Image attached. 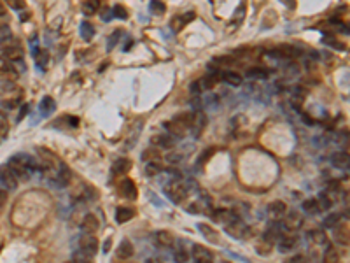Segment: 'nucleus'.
<instances>
[{
    "mask_svg": "<svg viewBox=\"0 0 350 263\" xmlns=\"http://www.w3.org/2000/svg\"><path fill=\"white\" fill-rule=\"evenodd\" d=\"M121 34H123V32H121V30H116V32H114V34H112V35H111V39H109V47H107V49H109V51H111V49H112V47H114V46H116V41L119 39V37H121Z\"/></svg>",
    "mask_w": 350,
    "mask_h": 263,
    "instance_id": "49530a36",
    "label": "nucleus"
},
{
    "mask_svg": "<svg viewBox=\"0 0 350 263\" xmlns=\"http://www.w3.org/2000/svg\"><path fill=\"white\" fill-rule=\"evenodd\" d=\"M133 216H135V211L130 209V207H117V211H116V221H117V223H126V221H130Z\"/></svg>",
    "mask_w": 350,
    "mask_h": 263,
    "instance_id": "393cba45",
    "label": "nucleus"
},
{
    "mask_svg": "<svg viewBox=\"0 0 350 263\" xmlns=\"http://www.w3.org/2000/svg\"><path fill=\"white\" fill-rule=\"evenodd\" d=\"M153 240H154V246L158 249H172L173 246H175V237L172 235L170 232H166V230H161V232H156L154 233V237H153Z\"/></svg>",
    "mask_w": 350,
    "mask_h": 263,
    "instance_id": "6e6552de",
    "label": "nucleus"
},
{
    "mask_svg": "<svg viewBox=\"0 0 350 263\" xmlns=\"http://www.w3.org/2000/svg\"><path fill=\"white\" fill-rule=\"evenodd\" d=\"M0 182H2V186L5 188V191L14 190L16 186H18V179H16V175L12 174V171L7 167V163H5V165H0Z\"/></svg>",
    "mask_w": 350,
    "mask_h": 263,
    "instance_id": "9d476101",
    "label": "nucleus"
},
{
    "mask_svg": "<svg viewBox=\"0 0 350 263\" xmlns=\"http://www.w3.org/2000/svg\"><path fill=\"white\" fill-rule=\"evenodd\" d=\"M119 195L123 198H126V200H135L137 198V195H139V191H137V186H135V182L131 181V179H123V181L119 182Z\"/></svg>",
    "mask_w": 350,
    "mask_h": 263,
    "instance_id": "f8f14e48",
    "label": "nucleus"
},
{
    "mask_svg": "<svg viewBox=\"0 0 350 263\" xmlns=\"http://www.w3.org/2000/svg\"><path fill=\"white\" fill-rule=\"evenodd\" d=\"M112 14H114L116 18H119V20H126L128 18V12L123 5H114V7H112Z\"/></svg>",
    "mask_w": 350,
    "mask_h": 263,
    "instance_id": "79ce46f5",
    "label": "nucleus"
},
{
    "mask_svg": "<svg viewBox=\"0 0 350 263\" xmlns=\"http://www.w3.org/2000/svg\"><path fill=\"white\" fill-rule=\"evenodd\" d=\"M135 255V249H133V244L130 240H123L119 244V248H117V258L121 260H128L130 256Z\"/></svg>",
    "mask_w": 350,
    "mask_h": 263,
    "instance_id": "5701e85b",
    "label": "nucleus"
},
{
    "mask_svg": "<svg viewBox=\"0 0 350 263\" xmlns=\"http://www.w3.org/2000/svg\"><path fill=\"white\" fill-rule=\"evenodd\" d=\"M193 18H194V12H188V14L175 16V18L172 20V23H170V27L173 28V32H179V30H182V27H184L186 23H189Z\"/></svg>",
    "mask_w": 350,
    "mask_h": 263,
    "instance_id": "aec40b11",
    "label": "nucleus"
},
{
    "mask_svg": "<svg viewBox=\"0 0 350 263\" xmlns=\"http://www.w3.org/2000/svg\"><path fill=\"white\" fill-rule=\"evenodd\" d=\"M39 109H40V114H42V116H49L51 112H54V109H56V104H54V100L51 97H44L40 105H39Z\"/></svg>",
    "mask_w": 350,
    "mask_h": 263,
    "instance_id": "a878e982",
    "label": "nucleus"
},
{
    "mask_svg": "<svg viewBox=\"0 0 350 263\" xmlns=\"http://www.w3.org/2000/svg\"><path fill=\"white\" fill-rule=\"evenodd\" d=\"M7 167L12 171V174L16 175V179L27 181L35 171H39V163L34 156L27 155V153H18V155L11 156V160L7 162Z\"/></svg>",
    "mask_w": 350,
    "mask_h": 263,
    "instance_id": "f257e3e1",
    "label": "nucleus"
},
{
    "mask_svg": "<svg viewBox=\"0 0 350 263\" xmlns=\"http://www.w3.org/2000/svg\"><path fill=\"white\" fill-rule=\"evenodd\" d=\"M27 111H28V105H23V109H21V112H19L18 120H23V118L27 116Z\"/></svg>",
    "mask_w": 350,
    "mask_h": 263,
    "instance_id": "603ef678",
    "label": "nucleus"
},
{
    "mask_svg": "<svg viewBox=\"0 0 350 263\" xmlns=\"http://www.w3.org/2000/svg\"><path fill=\"white\" fill-rule=\"evenodd\" d=\"M282 230L287 233H296V230H300L303 226V216H301L298 211H291V213H285V216L282 218L280 221Z\"/></svg>",
    "mask_w": 350,
    "mask_h": 263,
    "instance_id": "39448f33",
    "label": "nucleus"
},
{
    "mask_svg": "<svg viewBox=\"0 0 350 263\" xmlns=\"http://www.w3.org/2000/svg\"><path fill=\"white\" fill-rule=\"evenodd\" d=\"M285 213H287V207H285L284 202L277 200L268 205V218L272 219V223H280L282 218L285 216Z\"/></svg>",
    "mask_w": 350,
    "mask_h": 263,
    "instance_id": "9b49d317",
    "label": "nucleus"
},
{
    "mask_svg": "<svg viewBox=\"0 0 350 263\" xmlns=\"http://www.w3.org/2000/svg\"><path fill=\"white\" fill-rule=\"evenodd\" d=\"M193 260L194 263H214V258H212V253L208 251L207 248L196 244V246H193V253H191Z\"/></svg>",
    "mask_w": 350,
    "mask_h": 263,
    "instance_id": "ddd939ff",
    "label": "nucleus"
},
{
    "mask_svg": "<svg viewBox=\"0 0 350 263\" xmlns=\"http://www.w3.org/2000/svg\"><path fill=\"white\" fill-rule=\"evenodd\" d=\"M93 35H95V28H93V25L89 23V21H82L81 23V37L86 41V43H89V41L93 39Z\"/></svg>",
    "mask_w": 350,
    "mask_h": 263,
    "instance_id": "2f4dec72",
    "label": "nucleus"
},
{
    "mask_svg": "<svg viewBox=\"0 0 350 263\" xmlns=\"http://www.w3.org/2000/svg\"><path fill=\"white\" fill-rule=\"evenodd\" d=\"M189 256H191V253H189V249L186 248V246H182V244L175 242V249H173V260L177 263H186L189 260Z\"/></svg>",
    "mask_w": 350,
    "mask_h": 263,
    "instance_id": "4be33fe9",
    "label": "nucleus"
},
{
    "mask_svg": "<svg viewBox=\"0 0 350 263\" xmlns=\"http://www.w3.org/2000/svg\"><path fill=\"white\" fill-rule=\"evenodd\" d=\"M200 232L203 233V235H207L212 242H217V240H219V235H217L216 230H212L210 226H207V224H200Z\"/></svg>",
    "mask_w": 350,
    "mask_h": 263,
    "instance_id": "4c0bfd02",
    "label": "nucleus"
},
{
    "mask_svg": "<svg viewBox=\"0 0 350 263\" xmlns=\"http://www.w3.org/2000/svg\"><path fill=\"white\" fill-rule=\"evenodd\" d=\"M193 123H194V112H181L173 120L166 121L165 128L173 139H182L193 128Z\"/></svg>",
    "mask_w": 350,
    "mask_h": 263,
    "instance_id": "f03ea898",
    "label": "nucleus"
},
{
    "mask_svg": "<svg viewBox=\"0 0 350 263\" xmlns=\"http://www.w3.org/2000/svg\"><path fill=\"white\" fill-rule=\"evenodd\" d=\"M159 158H161V151H159L158 147H149V149H146V151L142 153V160L147 163L159 162Z\"/></svg>",
    "mask_w": 350,
    "mask_h": 263,
    "instance_id": "cd10ccee",
    "label": "nucleus"
},
{
    "mask_svg": "<svg viewBox=\"0 0 350 263\" xmlns=\"http://www.w3.org/2000/svg\"><path fill=\"white\" fill-rule=\"evenodd\" d=\"M340 221H342V214L331 213L326 218V221H324V226H326V228H335L336 224H340Z\"/></svg>",
    "mask_w": 350,
    "mask_h": 263,
    "instance_id": "72a5a7b5",
    "label": "nucleus"
},
{
    "mask_svg": "<svg viewBox=\"0 0 350 263\" xmlns=\"http://www.w3.org/2000/svg\"><path fill=\"white\" fill-rule=\"evenodd\" d=\"M111 12H112V9H111V11H109V9L102 11V20H104V21H109V20H111Z\"/></svg>",
    "mask_w": 350,
    "mask_h": 263,
    "instance_id": "8fccbe9b",
    "label": "nucleus"
},
{
    "mask_svg": "<svg viewBox=\"0 0 350 263\" xmlns=\"http://www.w3.org/2000/svg\"><path fill=\"white\" fill-rule=\"evenodd\" d=\"M247 76H249V78H261V79H265V78H268V70H266V69H259V67H254V69L247 70Z\"/></svg>",
    "mask_w": 350,
    "mask_h": 263,
    "instance_id": "ea45409f",
    "label": "nucleus"
},
{
    "mask_svg": "<svg viewBox=\"0 0 350 263\" xmlns=\"http://www.w3.org/2000/svg\"><path fill=\"white\" fill-rule=\"evenodd\" d=\"M315 200L317 204H319L320 213H322V211H329L333 207V204H335V193H333V190L322 191V193H319V197H317Z\"/></svg>",
    "mask_w": 350,
    "mask_h": 263,
    "instance_id": "dca6fc26",
    "label": "nucleus"
},
{
    "mask_svg": "<svg viewBox=\"0 0 350 263\" xmlns=\"http://www.w3.org/2000/svg\"><path fill=\"white\" fill-rule=\"evenodd\" d=\"M4 14H5V5L2 4V2H0V18H2Z\"/></svg>",
    "mask_w": 350,
    "mask_h": 263,
    "instance_id": "5fc2aeb1",
    "label": "nucleus"
},
{
    "mask_svg": "<svg viewBox=\"0 0 350 263\" xmlns=\"http://www.w3.org/2000/svg\"><path fill=\"white\" fill-rule=\"evenodd\" d=\"M5 200H7V191L0 190V211H2V207L5 205Z\"/></svg>",
    "mask_w": 350,
    "mask_h": 263,
    "instance_id": "de8ad7c7",
    "label": "nucleus"
},
{
    "mask_svg": "<svg viewBox=\"0 0 350 263\" xmlns=\"http://www.w3.org/2000/svg\"><path fill=\"white\" fill-rule=\"evenodd\" d=\"M79 251L88 256H95L96 251H98V240H96V237L82 233V235L79 237Z\"/></svg>",
    "mask_w": 350,
    "mask_h": 263,
    "instance_id": "0eeeda50",
    "label": "nucleus"
},
{
    "mask_svg": "<svg viewBox=\"0 0 350 263\" xmlns=\"http://www.w3.org/2000/svg\"><path fill=\"white\" fill-rule=\"evenodd\" d=\"M9 5H11L12 9H25V4L23 2H19V0H11Z\"/></svg>",
    "mask_w": 350,
    "mask_h": 263,
    "instance_id": "09e8293b",
    "label": "nucleus"
},
{
    "mask_svg": "<svg viewBox=\"0 0 350 263\" xmlns=\"http://www.w3.org/2000/svg\"><path fill=\"white\" fill-rule=\"evenodd\" d=\"M221 79H223V78H221L219 70H214V72H208L207 76H205L203 79H200L198 83L201 85L200 86L201 89H212L214 86H217V83H219Z\"/></svg>",
    "mask_w": 350,
    "mask_h": 263,
    "instance_id": "f3484780",
    "label": "nucleus"
},
{
    "mask_svg": "<svg viewBox=\"0 0 350 263\" xmlns=\"http://www.w3.org/2000/svg\"><path fill=\"white\" fill-rule=\"evenodd\" d=\"M9 133V125H7V120H5V116L0 112V142L7 137Z\"/></svg>",
    "mask_w": 350,
    "mask_h": 263,
    "instance_id": "a19ab883",
    "label": "nucleus"
},
{
    "mask_svg": "<svg viewBox=\"0 0 350 263\" xmlns=\"http://www.w3.org/2000/svg\"><path fill=\"white\" fill-rule=\"evenodd\" d=\"M277 244H278V249H280L282 253H289V251H293L298 244H300V237H298L296 233L285 232L280 235V239L277 240Z\"/></svg>",
    "mask_w": 350,
    "mask_h": 263,
    "instance_id": "1a4fd4ad",
    "label": "nucleus"
},
{
    "mask_svg": "<svg viewBox=\"0 0 350 263\" xmlns=\"http://www.w3.org/2000/svg\"><path fill=\"white\" fill-rule=\"evenodd\" d=\"M23 58V47L19 46L18 43H12V44H5V46L0 47V60H4V62H18V60Z\"/></svg>",
    "mask_w": 350,
    "mask_h": 263,
    "instance_id": "423d86ee",
    "label": "nucleus"
},
{
    "mask_svg": "<svg viewBox=\"0 0 350 263\" xmlns=\"http://www.w3.org/2000/svg\"><path fill=\"white\" fill-rule=\"evenodd\" d=\"M23 97V91L14 85V83H4L0 88V102L5 109H12L16 105H19Z\"/></svg>",
    "mask_w": 350,
    "mask_h": 263,
    "instance_id": "7ed1b4c3",
    "label": "nucleus"
},
{
    "mask_svg": "<svg viewBox=\"0 0 350 263\" xmlns=\"http://www.w3.org/2000/svg\"><path fill=\"white\" fill-rule=\"evenodd\" d=\"M226 230H228V233H231L233 237H242L243 232H247V226H243V224L240 223V219H238V221H235V223L228 224Z\"/></svg>",
    "mask_w": 350,
    "mask_h": 263,
    "instance_id": "7c9ffc66",
    "label": "nucleus"
},
{
    "mask_svg": "<svg viewBox=\"0 0 350 263\" xmlns=\"http://www.w3.org/2000/svg\"><path fill=\"white\" fill-rule=\"evenodd\" d=\"M16 78H18V72H16V69L12 67V63L0 60V81L12 83Z\"/></svg>",
    "mask_w": 350,
    "mask_h": 263,
    "instance_id": "4468645a",
    "label": "nucleus"
},
{
    "mask_svg": "<svg viewBox=\"0 0 350 263\" xmlns=\"http://www.w3.org/2000/svg\"><path fill=\"white\" fill-rule=\"evenodd\" d=\"M100 9V2L98 0H91V2H82V12L86 16H91L95 14L96 11Z\"/></svg>",
    "mask_w": 350,
    "mask_h": 263,
    "instance_id": "473e14b6",
    "label": "nucleus"
},
{
    "mask_svg": "<svg viewBox=\"0 0 350 263\" xmlns=\"http://www.w3.org/2000/svg\"><path fill=\"white\" fill-rule=\"evenodd\" d=\"M11 28L9 25H0V43H5L7 39H11Z\"/></svg>",
    "mask_w": 350,
    "mask_h": 263,
    "instance_id": "a18cd8bd",
    "label": "nucleus"
},
{
    "mask_svg": "<svg viewBox=\"0 0 350 263\" xmlns=\"http://www.w3.org/2000/svg\"><path fill=\"white\" fill-rule=\"evenodd\" d=\"M191 91L193 93H200L201 91V88H200V83H193V86H191Z\"/></svg>",
    "mask_w": 350,
    "mask_h": 263,
    "instance_id": "3c124183",
    "label": "nucleus"
},
{
    "mask_svg": "<svg viewBox=\"0 0 350 263\" xmlns=\"http://www.w3.org/2000/svg\"><path fill=\"white\" fill-rule=\"evenodd\" d=\"M308 239L312 240V242H315V244H326V235H324L320 230H312V232L308 233Z\"/></svg>",
    "mask_w": 350,
    "mask_h": 263,
    "instance_id": "58836bf2",
    "label": "nucleus"
},
{
    "mask_svg": "<svg viewBox=\"0 0 350 263\" xmlns=\"http://www.w3.org/2000/svg\"><path fill=\"white\" fill-rule=\"evenodd\" d=\"M98 226H100V223H98L95 214H86L84 219H82V223H81V230H82V233H86V235H95Z\"/></svg>",
    "mask_w": 350,
    "mask_h": 263,
    "instance_id": "2eb2a0df",
    "label": "nucleus"
},
{
    "mask_svg": "<svg viewBox=\"0 0 350 263\" xmlns=\"http://www.w3.org/2000/svg\"><path fill=\"white\" fill-rule=\"evenodd\" d=\"M301 207H303V211L307 214H310V216H313V214H319L320 209H319V204H317L315 198H307V200L301 204Z\"/></svg>",
    "mask_w": 350,
    "mask_h": 263,
    "instance_id": "c85d7f7f",
    "label": "nucleus"
},
{
    "mask_svg": "<svg viewBox=\"0 0 350 263\" xmlns=\"http://www.w3.org/2000/svg\"><path fill=\"white\" fill-rule=\"evenodd\" d=\"M153 144L156 147H161V149H172L175 146V139L168 133H161V135H154L153 137Z\"/></svg>",
    "mask_w": 350,
    "mask_h": 263,
    "instance_id": "a211bd4d",
    "label": "nucleus"
},
{
    "mask_svg": "<svg viewBox=\"0 0 350 263\" xmlns=\"http://www.w3.org/2000/svg\"><path fill=\"white\" fill-rule=\"evenodd\" d=\"M168 160H170L172 163H177V162H181V155H170Z\"/></svg>",
    "mask_w": 350,
    "mask_h": 263,
    "instance_id": "864d4df0",
    "label": "nucleus"
},
{
    "mask_svg": "<svg viewBox=\"0 0 350 263\" xmlns=\"http://www.w3.org/2000/svg\"><path fill=\"white\" fill-rule=\"evenodd\" d=\"M333 230H335V240H338L343 246H349V228H347V224H336Z\"/></svg>",
    "mask_w": 350,
    "mask_h": 263,
    "instance_id": "b1692460",
    "label": "nucleus"
},
{
    "mask_svg": "<svg viewBox=\"0 0 350 263\" xmlns=\"http://www.w3.org/2000/svg\"><path fill=\"white\" fill-rule=\"evenodd\" d=\"M131 169V162L128 158H119L117 162L112 165V174L114 175H123L126 174L128 171Z\"/></svg>",
    "mask_w": 350,
    "mask_h": 263,
    "instance_id": "412c9836",
    "label": "nucleus"
},
{
    "mask_svg": "<svg viewBox=\"0 0 350 263\" xmlns=\"http://www.w3.org/2000/svg\"><path fill=\"white\" fill-rule=\"evenodd\" d=\"M34 56H35V65L40 70L46 69V63L49 62V53L46 49H39L37 53H34Z\"/></svg>",
    "mask_w": 350,
    "mask_h": 263,
    "instance_id": "c756f323",
    "label": "nucleus"
},
{
    "mask_svg": "<svg viewBox=\"0 0 350 263\" xmlns=\"http://www.w3.org/2000/svg\"><path fill=\"white\" fill-rule=\"evenodd\" d=\"M331 163L336 167V169H349L350 165V158H349V153L347 151H338L331 156Z\"/></svg>",
    "mask_w": 350,
    "mask_h": 263,
    "instance_id": "6ab92c4d",
    "label": "nucleus"
},
{
    "mask_svg": "<svg viewBox=\"0 0 350 263\" xmlns=\"http://www.w3.org/2000/svg\"><path fill=\"white\" fill-rule=\"evenodd\" d=\"M165 195L173 204H182L188 198V188L181 181H170L165 184Z\"/></svg>",
    "mask_w": 350,
    "mask_h": 263,
    "instance_id": "20e7f679",
    "label": "nucleus"
},
{
    "mask_svg": "<svg viewBox=\"0 0 350 263\" xmlns=\"http://www.w3.org/2000/svg\"><path fill=\"white\" fill-rule=\"evenodd\" d=\"M163 171V167L159 165V162H151V163H147L146 165V175H149V177H153V175H156V174H159V172Z\"/></svg>",
    "mask_w": 350,
    "mask_h": 263,
    "instance_id": "f704fd0d",
    "label": "nucleus"
},
{
    "mask_svg": "<svg viewBox=\"0 0 350 263\" xmlns=\"http://www.w3.org/2000/svg\"><path fill=\"white\" fill-rule=\"evenodd\" d=\"M70 263H95V262H93V256H88V255H84V253L77 251V253H74L72 262Z\"/></svg>",
    "mask_w": 350,
    "mask_h": 263,
    "instance_id": "e433bc0d",
    "label": "nucleus"
},
{
    "mask_svg": "<svg viewBox=\"0 0 350 263\" xmlns=\"http://www.w3.org/2000/svg\"><path fill=\"white\" fill-rule=\"evenodd\" d=\"M221 78H223L224 83H228L230 86H240L242 85V76H240L238 72H231V70H228V72H224Z\"/></svg>",
    "mask_w": 350,
    "mask_h": 263,
    "instance_id": "bb28decb",
    "label": "nucleus"
},
{
    "mask_svg": "<svg viewBox=\"0 0 350 263\" xmlns=\"http://www.w3.org/2000/svg\"><path fill=\"white\" fill-rule=\"evenodd\" d=\"M285 263H308V256L303 253H298V255H293L291 258L285 260Z\"/></svg>",
    "mask_w": 350,
    "mask_h": 263,
    "instance_id": "c03bdc74",
    "label": "nucleus"
},
{
    "mask_svg": "<svg viewBox=\"0 0 350 263\" xmlns=\"http://www.w3.org/2000/svg\"><path fill=\"white\" fill-rule=\"evenodd\" d=\"M149 11H151V14H154V16H161L163 12L166 11V5L163 4V2H151L149 4Z\"/></svg>",
    "mask_w": 350,
    "mask_h": 263,
    "instance_id": "c9c22d12",
    "label": "nucleus"
},
{
    "mask_svg": "<svg viewBox=\"0 0 350 263\" xmlns=\"http://www.w3.org/2000/svg\"><path fill=\"white\" fill-rule=\"evenodd\" d=\"M340 256L338 253L335 251V248H327L326 249V262L327 263H338Z\"/></svg>",
    "mask_w": 350,
    "mask_h": 263,
    "instance_id": "37998d69",
    "label": "nucleus"
}]
</instances>
